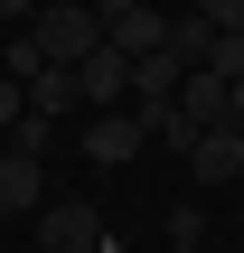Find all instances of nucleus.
I'll return each instance as SVG.
<instances>
[{
  "instance_id": "obj_5",
  "label": "nucleus",
  "mask_w": 244,
  "mask_h": 253,
  "mask_svg": "<svg viewBox=\"0 0 244 253\" xmlns=\"http://www.w3.org/2000/svg\"><path fill=\"white\" fill-rule=\"evenodd\" d=\"M188 75L197 66H179V47H150V56H132V103H179Z\"/></svg>"
},
{
  "instance_id": "obj_18",
  "label": "nucleus",
  "mask_w": 244,
  "mask_h": 253,
  "mask_svg": "<svg viewBox=\"0 0 244 253\" xmlns=\"http://www.w3.org/2000/svg\"><path fill=\"white\" fill-rule=\"evenodd\" d=\"M169 253H207V244H169Z\"/></svg>"
},
{
  "instance_id": "obj_8",
  "label": "nucleus",
  "mask_w": 244,
  "mask_h": 253,
  "mask_svg": "<svg viewBox=\"0 0 244 253\" xmlns=\"http://www.w3.org/2000/svg\"><path fill=\"white\" fill-rule=\"evenodd\" d=\"M103 38H113V47H122V56H150V47H169V19H160V9H150V0H141V9H122V19H113V28H103Z\"/></svg>"
},
{
  "instance_id": "obj_12",
  "label": "nucleus",
  "mask_w": 244,
  "mask_h": 253,
  "mask_svg": "<svg viewBox=\"0 0 244 253\" xmlns=\"http://www.w3.org/2000/svg\"><path fill=\"white\" fill-rule=\"evenodd\" d=\"M38 66H47V56H38V38H28V28H19V38H9V56H0V75H9V84H28V75H38Z\"/></svg>"
},
{
  "instance_id": "obj_15",
  "label": "nucleus",
  "mask_w": 244,
  "mask_h": 253,
  "mask_svg": "<svg viewBox=\"0 0 244 253\" xmlns=\"http://www.w3.org/2000/svg\"><path fill=\"white\" fill-rule=\"evenodd\" d=\"M85 9H94V19L113 28V19H122V9H141V0H85Z\"/></svg>"
},
{
  "instance_id": "obj_2",
  "label": "nucleus",
  "mask_w": 244,
  "mask_h": 253,
  "mask_svg": "<svg viewBox=\"0 0 244 253\" xmlns=\"http://www.w3.org/2000/svg\"><path fill=\"white\" fill-rule=\"evenodd\" d=\"M75 94H85L94 113H122V94H132V56H122V47L103 38V47H94V56L75 66Z\"/></svg>"
},
{
  "instance_id": "obj_19",
  "label": "nucleus",
  "mask_w": 244,
  "mask_h": 253,
  "mask_svg": "<svg viewBox=\"0 0 244 253\" xmlns=\"http://www.w3.org/2000/svg\"><path fill=\"white\" fill-rule=\"evenodd\" d=\"M38 9H56V0H38Z\"/></svg>"
},
{
  "instance_id": "obj_7",
  "label": "nucleus",
  "mask_w": 244,
  "mask_h": 253,
  "mask_svg": "<svg viewBox=\"0 0 244 253\" xmlns=\"http://www.w3.org/2000/svg\"><path fill=\"white\" fill-rule=\"evenodd\" d=\"M47 197V169H38V150H0V207L9 216H28Z\"/></svg>"
},
{
  "instance_id": "obj_3",
  "label": "nucleus",
  "mask_w": 244,
  "mask_h": 253,
  "mask_svg": "<svg viewBox=\"0 0 244 253\" xmlns=\"http://www.w3.org/2000/svg\"><path fill=\"white\" fill-rule=\"evenodd\" d=\"M94 244H103V216H94L85 197H56L47 225H38V253H94Z\"/></svg>"
},
{
  "instance_id": "obj_10",
  "label": "nucleus",
  "mask_w": 244,
  "mask_h": 253,
  "mask_svg": "<svg viewBox=\"0 0 244 253\" xmlns=\"http://www.w3.org/2000/svg\"><path fill=\"white\" fill-rule=\"evenodd\" d=\"M179 113H188L197 131H216V122H226V75H207V66H197V75L179 84Z\"/></svg>"
},
{
  "instance_id": "obj_9",
  "label": "nucleus",
  "mask_w": 244,
  "mask_h": 253,
  "mask_svg": "<svg viewBox=\"0 0 244 253\" xmlns=\"http://www.w3.org/2000/svg\"><path fill=\"white\" fill-rule=\"evenodd\" d=\"M66 103H85V94H75V66H38V75H28V113H38V122H56Z\"/></svg>"
},
{
  "instance_id": "obj_20",
  "label": "nucleus",
  "mask_w": 244,
  "mask_h": 253,
  "mask_svg": "<svg viewBox=\"0 0 244 253\" xmlns=\"http://www.w3.org/2000/svg\"><path fill=\"white\" fill-rule=\"evenodd\" d=\"M0 150H9V141H0Z\"/></svg>"
},
{
  "instance_id": "obj_16",
  "label": "nucleus",
  "mask_w": 244,
  "mask_h": 253,
  "mask_svg": "<svg viewBox=\"0 0 244 253\" xmlns=\"http://www.w3.org/2000/svg\"><path fill=\"white\" fill-rule=\"evenodd\" d=\"M226 122H235V131H244V75H235V84H226Z\"/></svg>"
},
{
  "instance_id": "obj_1",
  "label": "nucleus",
  "mask_w": 244,
  "mask_h": 253,
  "mask_svg": "<svg viewBox=\"0 0 244 253\" xmlns=\"http://www.w3.org/2000/svg\"><path fill=\"white\" fill-rule=\"evenodd\" d=\"M28 38H38V56H47V66H85V56L103 47V19H94L85 0H56V9H38V28H28Z\"/></svg>"
},
{
  "instance_id": "obj_6",
  "label": "nucleus",
  "mask_w": 244,
  "mask_h": 253,
  "mask_svg": "<svg viewBox=\"0 0 244 253\" xmlns=\"http://www.w3.org/2000/svg\"><path fill=\"white\" fill-rule=\"evenodd\" d=\"M188 169H197V188H226L244 169V131L235 122H216V131H197V150H188Z\"/></svg>"
},
{
  "instance_id": "obj_13",
  "label": "nucleus",
  "mask_w": 244,
  "mask_h": 253,
  "mask_svg": "<svg viewBox=\"0 0 244 253\" xmlns=\"http://www.w3.org/2000/svg\"><path fill=\"white\" fill-rule=\"evenodd\" d=\"M19 122H28V84H9V75H0V141H9Z\"/></svg>"
},
{
  "instance_id": "obj_4",
  "label": "nucleus",
  "mask_w": 244,
  "mask_h": 253,
  "mask_svg": "<svg viewBox=\"0 0 244 253\" xmlns=\"http://www.w3.org/2000/svg\"><path fill=\"white\" fill-rule=\"evenodd\" d=\"M141 141H150V131H141V113H94L85 160H94V169H132V160H141Z\"/></svg>"
},
{
  "instance_id": "obj_14",
  "label": "nucleus",
  "mask_w": 244,
  "mask_h": 253,
  "mask_svg": "<svg viewBox=\"0 0 244 253\" xmlns=\"http://www.w3.org/2000/svg\"><path fill=\"white\" fill-rule=\"evenodd\" d=\"M197 19L207 28H244V0H197Z\"/></svg>"
},
{
  "instance_id": "obj_11",
  "label": "nucleus",
  "mask_w": 244,
  "mask_h": 253,
  "mask_svg": "<svg viewBox=\"0 0 244 253\" xmlns=\"http://www.w3.org/2000/svg\"><path fill=\"white\" fill-rule=\"evenodd\" d=\"M207 75H226V84L244 75V28H216V47H207Z\"/></svg>"
},
{
  "instance_id": "obj_17",
  "label": "nucleus",
  "mask_w": 244,
  "mask_h": 253,
  "mask_svg": "<svg viewBox=\"0 0 244 253\" xmlns=\"http://www.w3.org/2000/svg\"><path fill=\"white\" fill-rule=\"evenodd\" d=\"M19 9H28V0H0V28H9V19H19Z\"/></svg>"
}]
</instances>
